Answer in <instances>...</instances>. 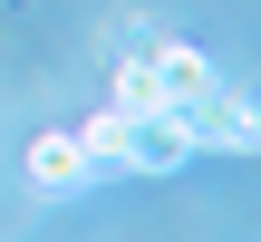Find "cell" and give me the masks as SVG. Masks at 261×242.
Masks as SVG:
<instances>
[{"label":"cell","mask_w":261,"mask_h":242,"mask_svg":"<svg viewBox=\"0 0 261 242\" xmlns=\"http://www.w3.org/2000/svg\"><path fill=\"white\" fill-rule=\"evenodd\" d=\"M203 146H194V116L184 107H145V116H126V146H116V175H174V165H194Z\"/></svg>","instance_id":"obj_1"},{"label":"cell","mask_w":261,"mask_h":242,"mask_svg":"<svg viewBox=\"0 0 261 242\" xmlns=\"http://www.w3.org/2000/svg\"><path fill=\"white\" fill-rule=\"evenodd\" d=\"M194 146H203V155H261V97L223 78V87L194 107Z\"/></svg>","instance_id":"obj_2"},{"label":"cell","mask_w":261,"mask_h":242,"mask_svg":"<svg viewBox=\"0 0 261 242\" xmlns=\"http://www.w3.org/2000/svg\"><path fill=\"white\" fill-rule=\"evenodd\" d=\"M145 68H155L165 107H184V116H194V107H203V97L223 87V68H213V58H203L194 39H155V29H145Z\"/></svg>","instance_id":"obj_3"},{"label":"cell","mask_w":261,"mask_h":242,"mask_svg":"<svg viewBox=\"0 0 261 242\" xmlns=\"http://www.w3.org/2000/svg\"><path fill=\"white\" fill-rule=\"evenodd\" d=\"M19 165H29V184H39V194H87V184L107 175V165L87 155V136H77V126H48V136H29V155H19Z\"/></svg>","instance_id":"obj_4"},{"label":"cell","mask_w":261,"mask_h":242,"mask_svg":"<svg viewBox=\"0 0 261 242\" xmlns=\"http://www.w3.org/2000/svg\"><path fill=\"white\" fill-rule=\"evenodd\" d=\"M116 107H126V116L165 107V87H155V68H145V29H126V58H116Z\"/></svg>","instance_id":"obj_5"}]
</instances>
